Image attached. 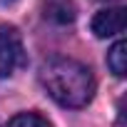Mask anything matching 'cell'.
Segmentation results:
<instances>
[{
    "label": "cell",
    "instance_id": "obj_5",
    "mask_svg": "<svg viewBox=\"0 0 127 127\" xmlns=\"http://www.w3.org/2000/svg\"><path fill=\"white\" fill-rule=\"evenodd\" d=\"M107 67L112 70L115 77H125L127 72V42L125 40H117L110 52H107Z\"/></svg>",
    "mask_w": 127,
    "mask_h": 127
},
{
    "label": "cell",
    "instance_id": "obj_4",
    "mask_svg": "<svg viewBox=\"0 0 127 127\" xmlns=\"http://www.w3.org/2000/svg\"><path fill=\"white\" fill-rule=\"evenodd\" d=\"M45 18L60 23V25H67L75 20V5L72 0H50L45 5Z\"/></svg>",
    "mask_w": 127,
    "mask_h": 127
},
{
    "label": "cell",
    "instance_id": "obj_6",
    "mask_svg": "<svg viewBox=\"0 0 127 127\" xmlns=\"http://www.w3.org/2000/svg\"><path fill=\"white\" fill-rule=\"evenodd\" d=\"M8 127H52V122L37 112H20L8 122Z\"/></svg>",
    "mask_w": 127,
    "mask_h": 127
},
{
    "label": "cell",
    "instance_id": "obj_1",
    "mask_svg": "<svg viewBox=\"0 0 127 127\" xmlns=\"http://www.w3.org/2000/svg\"><path fill=\"white\" fill-rule=\"evenodd\" d=\"M40 80L62 107H85L95 95L92 70L72 57H50L40 70Z\"/></svg>",
    "mask_w": 127,
    "mask_h": 127
},
{
    "label": "cell",
    "instance_id": "obj_3",
    "mask_svg": "<svg viewBox=\"0 0 127 127\" xmlns=\"http://www.w3.org/2000/svg\"><path fill=\"white\" fill-rule=\"evenodd\" d=\"M127 25V10L125 8H105L92 18V32L97 37H115Z\"/></svg>",
    "mask_w": 127,
    "mask_h": 127
},
{
    "label": "cell",
    "instance_id": "obj_7",
    "mask_svg": "<svg viewBox=\"0 0 127 127\" xmlns=\"http://www.w3.org/2000/svg\"><path fill=\"white\" fill-rule=\"evenodd\" d=\"M10 3H15V0H0V5H10Z\"/></svg>",
    "mask_w": 127,
    "mask_h": 127
},
{
    "label": "cell",
    "instance_id": "obj_2",
    "mask_svg": "<svg viewBox=\"0 0 127 127\" xmlns=\"http://www.w3.org/2000/svg\"><path fill=\"white\" fill-rule=\"evenodd\" d=\"M23 65H25V47L20 32L8 23H0V80L13 77Z\"/></svg>",
    "mask_w": 127,
    "mask_h": 127
}]
</instances>
